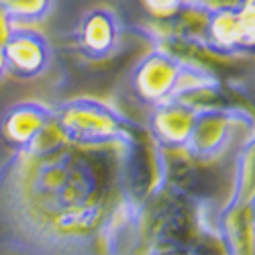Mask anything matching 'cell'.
<instances>
[{"label": "cell", "mask_w": 255, "mask_h": 255, "mask_svg": "<svg viewBox=\"0 0 255 255\" xmlns=\"http://www.w3.org/2000/svg\"><path fill=\"white\" fill-rule=\"evenodd\" d=\"M139 204L123 145L14 149L0 167V225L37 253H135Z\"/></svg>", "instance_id": "6da1fadb"}, {"label": "cell", "mask_w": 255, "mask_h": 255, "mask_svg": "<svg viewBox=\"0 0 255 255\" xmlns=\"http://www.w3.org/2000/svg\"><path fill=\"white\" fill-rule=\"evenodd\" d=\"M131 90L143 104L155 106L192 94L219 92L221 82L200 61L151 45L131 72Z\"/></svg>", "instance_id": "7a4b0ae2"}, {"label": "cell", "mask_w": 255, "mask_h": 255, "mask_svg": "<svg viewBox=\"0 0 255 255\" xmlns=\"http://www.w3.org/2000/svg\"><path fill=\"white\" fill-rule=\"evenodd\" d=\"M55 123L66 141L76 145H123L129 147L143 127L109 102L92 96H78L53 109Z\"/></svg>", "instance_id": "3957f363"}, {"label": "cell", "mask_w": 255, "mask_h": 255, "mask_svg": "<svg viewBox=\"0 0 255 255\" xmlns=\"http://www.w3.org/2000/svg\"><path fill=\"white\" fill-rule=\"evenodd\" d=\"M217 231L229 255L255 253V141L253 131L241 141L229 202L217 212Z\"/></svg>", "instance_id": "277c9868"}, {"label": "cell", "mask_w": 255, "mask_h": 255, "mask_svg": "<svg viewBox=\"0 0 255 255\" xmlns=\"http://www.w3.org/2000/svg\"><path fill=\"white\" fill-rule=\"evenodd\" d=\"M243 129H253V117L241 109H215L200 106L184 151L202 163L225 155Z\"/></svg>", "instance_id": "5b68a950"}, {"label": "cell", "mask_w": 255, "mask_h": 255, "mask_svg": "<svg viewBox=\"0 0 255 255\" xmlns=\"http://www.w3.org/2000/svg\"><path fill=\"white\" fill-rule=\"evenodd\" d=\"M255 23H253V0L237 8H223L208 12L204 47L215 57H245L253 55Z\"/></svg>", "instance_id": "8992f818"}, {"label": "cell", "mask_w": 255, "mask_h": 255, "mask_svg": "<svg viewBox=\"0 0 255 255\" xmlns=\"http://www.w3.org/2000/svg\"><path fill=\"white\" fill-rule=\"evenodd\" d=\"M123 31V23L113 8L94 6L82 14L74 29V51L88 61H104L119 51Z\"/></svg>", "instance_id": "52a82bcc"}, {"label": "cell", "mask_w": 255, "mask_h": 255, "mask_svg": "<svg viewBox=\"0 0 255 255\" xmlns=\"http://www.w3.org/2000/svg\"><path fill=\"white\" fill-rule=\"evenodd\" d=\"M6 70L16 80H35L43 76L53 59L49 39L29 25H14L12 33L2 43Z\"/></svg>", "instance_id": "ba28073f"}, {"label": "cell", "mask_w": 255, "mask_h": 255, "mask_svg": "<svg viewBox=\"0 0 255 255\" xmlns=\"http://www.w3.org/2000/svg\"><path fill=\"white\" fill-rule=\"evenodd\" d=\"M198 109L200 106L188 102V98L159 102L151 106L147 117V131L163 151H184Z\"/></svg>", "instance_id": "9c48e42d"}, {"label": "cell", "mask_w": 255, "mask_h": 255, "mask_svg": "<svg viewBox=\"0 0 255 255\" xmlns=\"http://www.w3.org/2000/svg\"><path fill=\"white\" fill-rule=\"evenodd\" d=\"M53 117V109L39 100H20L8 106L0 119V135L12 149L25 147L35 133Z\"/></svg>", "instance_id": "30bf717a"}, {"label": "cell", "mask_w": 255, "mask_h": 255, "mask_svg": "<svg viewBox=\"0 0 255 255\" xmlns=\"http://www.w3.org/2000/svg\"><path fill=\"white\" fill-rule=\"evenodd\" d=\"M14 25H37L51 14L55 0H0Z\"/></svg>", "instance_id": "8fae6325"}, {"label": "cell", "mask_w": 255, "mask_h": 255, "mask_svg": "<svg viewBox=\"0 0 255 255\" xmlns=\"http://www.w3.org/2000/svg\"><path fill=\"white\" fill-rule=\"evenodd\" d=\"M186 2L188 0H141L143 8L155 20H165L169 16H174L180 10V6Z\"/></svg>", "instance_id": "7c38bea8"}, {"label": "cell", "mask_w": 255, "mask_h": 255, "mask_svg": "<svg viewBox=\"0 0 255 255\" xmlns=\"http://www.w3.org/2000/svg\"><path fill=\"white\" fill-rule=\"evenodd\" d=\"M190 2H194L202 8H206L208 12H212V10H223V8H237L245 0H190Z\"/></svg>", "instance_id": "4fadbf2b"}, {"label": "cell", "mask_w": 255, "mask_h": 255, "mask_svg": "<svg viewBox=\"0 0 255 255\" xmlns=\"http://www.w3.org/2000/svg\"><path fill=\"white\" fill-rule=\"evenodd\" d=\"M12 29H14V23H12L10 14L6 12V8L2 4H0V45H2L4 41L8 39V35L12 33Z\"/></svg>", "instance_id": "5bb4252c"}, {"label": "cell", "mask_w": 255, "mask_h": 255, "mask_svg": "<svg viewBox=\"0 0 255 255\" xmlns=\"http://www.w3.org/2000/svg\"><path fill=\"white\" fill-rule=\"evenodd\" d=\"M4 76H8V70H6V57H4V49L0 45V82L4 80Z\"/></svg>", "instance_id": "9a60e30c"}]
</instances>
